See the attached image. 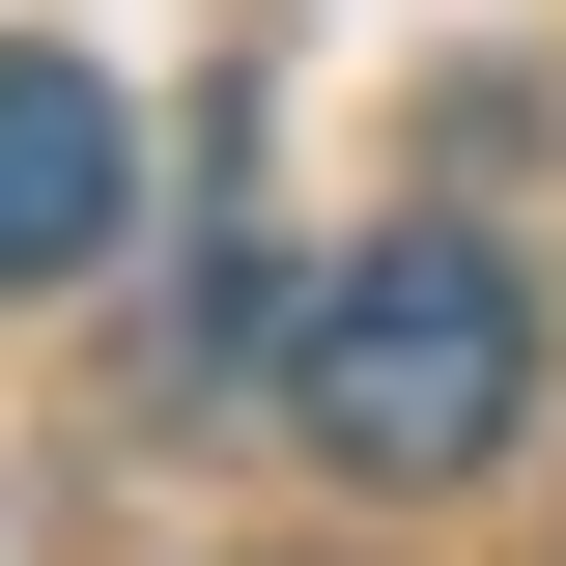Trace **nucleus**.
<instances>
[{"mask_svg": "<svg viewBox=\"0 0 566 566\" xmlns=\"http://www.w3.org/2000/svg\"><path fill=\"white\" fill-rule=\"evenodd\" d=\"M283 397H312L340 482H482L510 397H538V283H510L482 227H368V255L283 312Z\"/></svg>", "mask_w": 566, "mask_h": 566, "instance_id": "nucleus-1", "label": "nucleus"}, {"mask_svg": "<svg viewBox=\"0 0 566 566\" xmlns=\"http://www.w3.org/2000/svg\"><path fill=\"white\" fill-rule=\"evenodd\" d=\"M114 227H142V114L85 57H0V283H85Z\"/></svg>", "mask_w": 566, "mask_h": 566, "instance_id": "nucleus-2", "label": "nucleus"}]
</instances>
